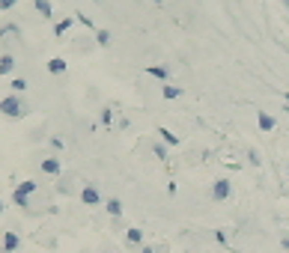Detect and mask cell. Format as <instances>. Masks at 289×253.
Segmentation results:
<instances>
[{
    "mask_svg": "<svg viewBox=\"0 0 289 253\" xmlns=\"http://www.w3.org/2000/svg\"><path fill=\"white\" fill-rule=\"evenodd\" d=\"M0 114L9 116V119H21V116L30 114V104H27L18 92H12V95H3V98H0Z\"/></svg>",
    "mask_w": 289,
    "mask_h": 253,
    "instance_id": "6da1fadb",
    "label": "cell"
},
{
    "mask_svg": "<svg viewBox=\"0 0 289 253\" xmlns=\"http://www.w3.org/2000/svg\"><path fill=\"white\" fill-rule=\"evenodd\" d=\"M36 191H39V182H33V179H27V182H21L15 191H12V203L18 206V208H24V211H30V197L36 194Z\"/></svg>",
    "mask_w": 289,
    "mask_h": 253,
    "instance_id": "7a4b0ae2",
    "label": "cell"
},
{
    "mask_svg": "<svg viewBox=\"0 0 289 253\" xmlns=\"http://www.w3.org/2000/svg\"><path fill=\"white\" fill-rule=\"evenodd\" d=\"M230 194H233L230 179H215V182H212V200H215V203H224V200H230Z\"/></svg>",
    "mask_w": 289,
    "mask_h": 253,
    "instance_id": "3957f363",
    "label": "cell"
},
{
    "mask_svg": "<svg viewBox=\"0 0 289 253\" xmlns=\"http://www.w3.org/2000/svg\"><path fill=\"white\" fill-rule=\"evenodd\" d=\"M18 247H21V235L15 230H6L0 238V253H18Z\"/></svg>",
    "mask_w": 289,
    "mask_h": 253,
    "instance_id": "277c9868",
    "label": "cell"
},
{
    "mask_svg": "<svg viewBox=\"0 0 289 253\" xmlns=\"http://www.w3.org/2000/svg\"><path fill=\"white\" fill-rule=\"evenodd\" d=\"M81 203H84V206H101L98 188H96V185H84V188H81Z\"/></svg>",
    "mask_w": 289,
    "mask_h": 253,
    "instance_id": "5b68a950",
    "label": "cell"
},
{
    "mask_svg": "<svg viewBox=\"0 0 289 253\" xmlns=\"http://www.w3.org/2000/svg\"><path fill=\"white\" fill-rule=\"evenodd\" d=\"M42 173L45 176H60L63 173V164H60V158H42Z\"/></svg>",
    "mask_w": 289,
    "mask_h": 253,
    "instance_id": "8992f818",
    "label": "cell"
},
{
    "mask_svg": "<svg viewBox=\"0 0 289 253\" xmlns=\"http://www.w3.org/2000/svg\"><path fill=\"white\" fill-rule=\"evenodd\" d=\"M33 9L39 12L45 21H51V18H54V3H51V0H33Z\"/></svg>",
    "mask_w": 289,
    "mask_h": 253,
    "instance_id": "52a82bcc",
    "label": "cell"
},
{
    "mask_svg": "<svg viewBox=\"0 0 289 253\" xmlns=\"http://www.w3.org/2000/svg\"><path fill=\"white\" fill-rule=\"evenodd\" d=\"M0 39H3V42H15V39H21V30L15 24H3V27H0Z\"/></svg>",
    "mask_w": 289,
    "mask_h": 253,
    "instance_id": "ba28073f",
    "label": "cell"
},
{
    "mask_svg": "<svg viewBox=\"0 0 289 253\" xmlns=\"http://www.w3.org/2000/svg\"><path fill=\"white\" fill-rule=\"evenodd\" d=\"M257 119H260V131H265V134H268V131H274V125H277V119H274L271 114H265V111H260V114H257Z\"/></svg>",
    "mask_w": 289,
    "mask_h": 253,
    "instance_id": "9c48e42d",
    "label": "cell"
},
{
    "mask_svg": "<svg viewBox=\"0 0 289 253\" xmlns=\"http://www.w3.org/2000/svg\"><path fill=\"white\" fill-rule=\"evenodd\" d=\"M66 69H69V63H66L63 57H51V60H48V71H51V75H63Z\"/></svg>",
    "mask_w": 289,
    "mask_h": 253,
    "instance_id": "30bf717a",
    "label": "cell"
},
{
    "mask_svg": "<svg viewBox=\"0 0 289 253\" xmlns=\"http://www.w3.org/2000/svg\"><path fill=\"white\" fill-rule=\"evenodd\" d=\"M72 24H75V18H72V15L60 18V21H57V27H54V36H57V39H60V36H66V33L72 30Z\"/></svg>",
    "mask_w": 289,
    "mask_h": 253,
    "instance_id": "8fae6325",
    "label": "cell"
},
{
    "mask_svg": "<svg viewBox=\"0 0 289 253\" xmlns=\"http://www.w3.org/2000/svg\"><path fill=\"white\" fill-rule=\"evenodd\" d=\"M12 71H15V57L3 54V57H0V75H12Z\"/></svg>",
    "mask_w": 289,
    "mask_h": 253,
    "instance_id": "7c38bea8",
    "label": "cell"
},
{
    "mask_svg": "<svg viewBox=\"0 0 289 253\" xmlns=\"http://www.w3.org/2000/svg\"><path fill=\"white\" fill-rule=\"evenodd\" d=\"M146 75H152V78H158V81H167V78H170V69H167V66H149Z\"/></svg>",
    "mask_w": 289,
    "mask_h": 253,
    "instance_id": "4fadbf2b",
    "label": "cell"
},
{
    "mask_svg": "<svg viewBox=\"0 0 289 253\" xmlns=\"http://www.w3.org/2000/svg\"><path fill=\"white\" fill-rule=\"evenodd\" d=\"M104 208H107V214H111V218H120V214H122V203H120L117 197L107 200V203H104Z\"/></svg>",
    "mask_w": 289,
    "mask_h": 253,
    "instance_id": "5bb4252c",
    "label": "cell"
},
{
    "mask_svg": "<svg viewBox=\"0 0 289 253\" xmlns=\"http://www.w3.org/2000/svg\"><path fill=\"white\" fill-rule=\"evenodd\" d=\"M161 95H164L167 101H176L179 95H182V87H170V84H167V87H161Z\"/></svg>",
    "mask_w": 289,
    "mask_h": 253,
    "instance_id": "9a60e30c",
    "label": "cell"
},
{
    "mask_svg": "<svg viewBox=\"0 0 289 253\" xmlns=\"http://www.w3.org/2000/svg\"><path fill=\"white\" fill-rule=\"evenodd\" d=\"M125 241L128 244H143V230H125Z\"/></svg>",
    "mask_w": 289,
    "mask_h": 253,
    "instance_id": "2e32d148",
    "label": "cell"
},
{
    "mask_svg": "<svg viewBox=\"0 0 289 253\" xmlns=\"http://www.w3.org/2000/svg\"><path fill=\"white\" fill-rule=\"evenodd\" d=\"M96 45L107 48V45H111V33H107V30H96Z\"/></svg>",
    "mask_w": 289,
    "mask_h": 253,
    "instance_id": "e0dca14e",
    "label": "cell"
},
{
    "mask_svg": "<svg viewBox=\"0 0 289 253\" xmlns=\"http://www.w3.org/2000/svg\"><path fill=\"white\" fill-rule=\"evenodd\" d=\"M158 134H161V140H167V143H170V146H179V137H176L173 131H167V128H161Z\"/></svg>",
    "mask_w": 289,
    "mask_h": 253,
    "instance_id": "ac0fdd59",
    "label": "cell"
},
{
    "mask_svg": "<svg viewBox=\"0 0 289 253\" xmlns=\"http://www.w3.org/2000/svg\"><path fill=\"white\" fill-rule=\"evenodd\" d=\"M9 87H12V92H18V95H21V92L27 90V81H24V78H15V81H12Z\"/></svg>",
    "mask_w": 289,
    "mask_h": 253,
    "instance_id": "d6986e66",
    "label": "cell"
},
{
    "mask_svg": "<svg viewBox=\"0 0 289 253\" xmlns=\"http://www.w3.org/2000/svg\"><path fill=\"white\" fill-rule=\"evenodd\" d=\"M15 3H18V0H0V12H9Z\"/></svg>",
    "mask_w": 289,
    "mask_h": 253,
    "instance_id": "ffe728a7",
    "label": "cell"
},
{
    "mask_svg": "<svg viewBox=\"0 0 289 253\" xmlns=\"http://www.w3.org/2000/svg\"><path fill=\"white\" fill-rule=\"evenodd\" d=\"M152 152H155V158H167V149L164 146H152Z\"/></svg>",
    "mask_w": 289,
    "mask_h": 253,
    "instance_id": "44dd1931",
    "label": "cell"
},
{
    "mask_svg": "<svg viewBox=\"0 0 289 253\" xmlns=\"http://www.w3.org/2000/svg\"><path fill=\"white\" fill-rule=\"evenodd\" d=\"M152 247H155V253H170V247H167V244H152Z\"/></svg>",
    "mask_w": 289,
    "mask_h": 253,
    "instance_id": "7402d4cb",
    "label": "cell"
},
{
    "mask_svg": "<svg viewBox=\"0 0 289 253\" xmlns=\"http://www.w3.org/2000/svg\"><path fill=\"white\" fill-rule=\"evenodd\" d=\"M140 253H155V247H152V244H143V247H140Z\"/></svg>",
    "mask_w": 289,
    "mask_h": 253,
    "instance_id": "603a6c76",
    "label": "cell"
},
{
    "mask_svg": "<svg viewBox=\"0 0 289 253\" xmlns=\"http://www.w3.org/2000/svg\"><path fill=\"white\" fill-rule=\"evenodd\" d=\"M283 6H286V9H289V0H283Z\"/></svg>",
    "mask_w": 289,
    "mask_h": 253,
    "instance_id": "cb8c5ba5",
    "label": "cell"
},
{
    "mask_svg": "<svg viewBox=\"0 0 289 253\" xmlns=\"http://www.w3.org/2000/svg\"><path fill=\"white\" fill-rule=\"evenodd\" d=\"M0 214H3V203H0Z\"/></svg>",
    "mask_w": 289,
    "mask_h": 253,
    "instance_id": "d4e9b609",
    "label": "cell"
}]
</instances>
